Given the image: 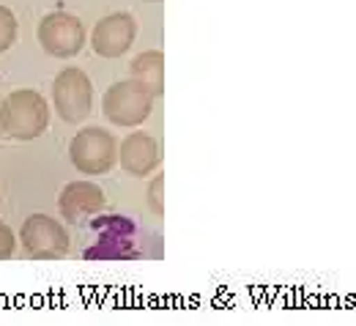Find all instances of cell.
I'll return each mask as SVG.
<instances>
[{
    "instance_id": "cell-1",
    "label": "cell",
    "mask_w": 356,
    "mask_h": 326,
    "mask_svg": "<svg viewBox=\"0 0 356 326\" xmlns=\"http://www.w3.org/2000/svg\"><path fill=\"white\" fill-rule=\"evenodd\" d=\"M49 127V104L39 91L19 88L3 99L0 129L11 140H36Z\"/></svg>"
},
{
    "instance_id": "cell-2",
    "label": "cell",
    "mask_w": 356,
    "mask_h": 326,
    "mask_svg": "<svg viewBox=\"0 0 356 326\" xmlns=\"http://www.w3.org/2000/svg\"><path fill=\"white\" fill-rule=\"evenodd\" d=\"M69 156L83 176H104L118 162V142L102 127H86L69 142Z\"/></svg>"
},
{
    "instance_id": "cell-3",
    "label": "cell",
    "mask_w": 356,
    "mask_h": 326,
    "mask_svg": "<svg viewBox=\"0 0 356 326\" xmlns=\"http://www.w3.org/2000/svg\"><path fill=\"white\" fill-rule=\"evenodd\" d=\"M52 104L60 121L80 124L93 110V83L80 66L63 69L52 83Z\"/></svg>"
},
{
    "instance_id": "cell-4",
    "label": "cell",
    "mask_w": 356,
    "mask_h": 326,
    "mask_svg": "<svg viewBox=\"0 0 356 326\" xmlns=\"http://www.w3.org/2000/svg\"><path fill=\"white\" fill-rule=\"evenodd\" d=\"M102 110L115 127H140L154 110V96L134 80H121L107 88Z\"/></svg>"
},
{
    "instance_id": "cell-5",
    "label": "cell",
    "mask_w": 356,
    "mask_h": 326,
    "mask_svg": "<svg viewBox=\"0 0 356 326\" xmlns=\"http://www.w3.org/2000/svg\"><path fill=\"white\" fill-rule=\"evenodd\" d=\"M19 244L28 252V258L36 261H58L69 252V233L63 222L47 214H31L22 222L19 231Z\"/></svg>"
},
{
    "instance_id": "cell-6",
    "label": "cell",
    "mask_w": 356,
    "mask_h": 326,
    "mask_svg": "<svg viewBox=\"0 0 356 326\" xmlns=\"http://www.w3.org/2000/svg\"><path fill=\"white\" fill-rule=\"evenodd\" d=\"M39 44L52 58H74L86 47V25L66 11H52L39 22Z\"/></svg>"
},
{
    "instance_id": "cell-7",
    "label": "cell",
    "mask_w": 356,
    "mask_h": 326,
    "mask_svg": "<svg viewBox=\"0 0 356 326\" xmlns=\"http://www.w3.org/2000/svg\"><path fill=\"white\" fill-rule=\"evenodd\" d=\"M134 39H137V19L129 11H115L96 22L90 33V47L102 58H121L124 52H129Z\"/></svg>"
},
{
    "instance_id": "cell-8",
    "label": "cell",
    "mask_w": 356,
    "mask_h": 326,
    "mask_svg": "<svg viewBox=\"0 0 356 326\" xmlns=\"http://www.w3.org/2000/svg\"><path fill=\"white\" fill-rule=\"evenodd\" d=\"M107 206L104 189L93 181H69L63 186L60 197H58V209L63 214L66 222H86L90 217H96L102 209Z\"/></svg>"
},
{
    "instance_id": "cell-9",
    "label": "cell",
    "mask_w": 356,
    "mask_h": 326,
    "mask_svg": "<svg viewBox=\"0 0 356 326\" xmlns=\"http://www.w3.org/2000/svg\"><path fill=\"white\" fill-rule=\"evenodd\" d=\"M118 162L121 168L134 176V179H145L151 176L159 162H162V151H159V142L151 138L148 132H132L127 135V140L121 142L118 148Z\"/></svg>"
},
{
    "instance_id": "cell-10",
    "label": "cell",
    "mask_w": 356,
    "mask_h": 326,
    "mask_svg": "<svg viewBox=\"0 0 356 326\" xmlns=\"http://www.w3.org/2000/svg\"><path fill=\"white\" fill-rule=\"evenodd\" d=\"M129 80L143 85L154 99L165 93V52L162 49H145L134 55L129 63Z\"/></svg>"
},
{
    "instance_id": "cell-11",
    "label": "cell",
    "mask_w": 356,
    "mask_h": 326,
    "mask_svg": "<svg viewBox=\"0 0 356 326\" xmlns=\"http://www.w3.org/2000/svg\"><path fill=\"white\" fill-rule=\"evenodd\" d=\"M14 42H17V17L8 6H0V52L14 47Z\"/></svg>"
},
{
    "instance_id": "cell-12",
    "label": "cell",
    "mask_w": 356,
    "mask_h": 326,
    "mask_svg": "<svg viewBox=\"0 0 356 326\" xmlns=\"http://www.w3.org/2000/svg\"><path fill=\"white\" fill-rule=\"evenodd\" d=\"M165 179L168 176H156L154 181H151V186H148V209L154 211V214H165Z\"/></svg>"
},
{
    "instance_id": "cell-13",
    "label": "cell",
    "mask_w": 356,
    "mask_h": 326,
    "mask_svg": "<svg viewBox=\"0 0 356 326\" xmlns=\"http://www.w3.org/2000/svg\"><path fill=\"white\" fill-rule=\"evenodd\" d=\"M14 250H17V236L6 222H0V261H8Z\"/></svg>"
},
{
    "instance_id": "cell-14",
    "label": "cell",
    "mask_w": 356,
    "mask_h": 326,
    "mask_svg": "<svg viewBox=\"0 0 356 326\" xmlns=\"http://www.w3.org/2000/svg\"><path fill=\"white\" fill-rule=\"evenodd\" d=\"M0 107H3V96H0ZM0 135H3V129H0Z\"/></svg>"
}]
</instances>
